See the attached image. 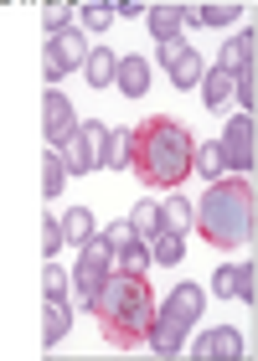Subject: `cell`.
Returning a JSON list of instances; mask_svg holds the SVG:
<instances>
[{"instance_id": "obj_1", "label": "cell", "mask_w": 258, "mask_h": 361, "mask_svg": "<svg viewBox=\"0 0 258 361\" xmlns=\"http://www.w3.org/2000/svg\"><path fill=\"white\" fill-rule=\"evenodd\" d=\"M191 217H202L197 227L222 248L248 243L253 238V180H217L202 196V207H191Z\"/></svg>"}, {"instance_id": "obj_2", "label": "cell", "mask_w": 258, "mask_h": 361, "mask_svg": "<svg viewBox=\"0 0 258 361\" xmlns=\"http://www.w3.org/2000/svg\"><path fill=\"white\" fill-rule=\"evenodd\" d=\"M104 315L109 325V336H145L150 331V320H155V300H150V289H145V279L140 274H109L104 279V289H99V305H93Z\"/></svg>"}, {"instance_id": "obj_3", "label": "cell", "mask_w": 258, "mask_h": 361, "mask_svg": "<svg viewBox=\"0 0 258 361\" xmlns=\"http://www.w3.org/2000/svg\"><path fill=\"white\" fill-rule=\"evenodd\" d=\"M135 140H140L135 160H140V171L150 176V180H160V186H176V180H186V171H191V135H186L181 124L150 119Z\"/></svg>"}, {"instance_id": "obj_4", "label": "cell", "mask_w": 258, "mask_h": 361, "mask_svg": "<svg viewBox=\"0 0 258 361\" xmlns=\"http://www.w3.org/2000/svg\"><path fill=\"white\" fill-rule=\"evenodd\" d=\"M197 320H202V289H197V284L171 289V300L160 305V315L150 320V351H155V356L186 351V331H191Z\"/></svg>"}, {"instance_id": "obj_5", "label": "cell", "mask_w": 258, "mask_h": 361, "mask_svg": "<svg viewBox=\"0 0 258 361\" xmlns=\"http://www.w3.org/2000/svg\"><path fill=\"white\" fill-rule=\"evenodd\" d=\"M114 274V258H109V243L93 233L83 248H78V269H73V289H78V305H99V289H104V279Z\"/></svg>"}, {"instance_id": "obj_6", "label": "cell", "mask_w": 258, "mask_h": 361, "mask_svg": "<svg viewBox=\"0 0 258 361\" xmlns=\"http://www.w3.org/2000/svg\"><path fill=\"white\" fill-rule=\"evenodd\" d=\"M42 289H47V331L42 346H57L62 336L73 331V305H68V274L57 264H42Z\"/></svg>"}, {"instance_id": "obj_7", "label": "cell", "mask_w": 258, "mask_h": 361, "mask_svg": "<svg viewBox=\"0 0 258 361\" xmlns=\"http://www.w3.org/2000/svg\"><path fill=\"white\" fill-rule=\"evenodd\" d=\"M104 140H109V124H99V119H83L73 129V140L62 145V160H68V176H83V171H93L104 160Z\"/></svg>"}, {"instance_id": "obj_8", "label": "cell", "mask_w": 258, "mask_h": 361, "mask_svg": "<svg viewBox=\"0 0 258 361\" xmlns=\"http://www.w3.org/2000/svg\"><path fill=\"white\" fill-rule=\"evenodd\" d=\"M253 140H258L253 114H238V119L228 124V135H222V145H217L222 166H228V171H238V176H253Z\"/></svg>"}, {"instance_id": "obj_9", "label": "cell", "mask_w": 258, "mask_h": 361, "mask_svg": "<svg viewBox=\"0 0 258 361\" xmlns=\"http://www.w3.org/2000/svg\"><path fill=\"white\" fill-rule=\"evenodd\" d=\"M83 57H88V47H83V31L68 26V31H52V42H47V78H68L83 68Z\"/></svg>"}, {"instance_id": "obj_10", "label": "cell", "mask_w": 258, "mask_h": 361, "mask_svg": "<svg viewBox=\"0 0 258 361\" xmlns=\"http://www.w3.org/2000/svg\"><path fill=\"white\" fill-rule=\"evenodd\" d=\"M104 243H109L114 269H129V274L150 269V248H145V238H135V227H129V222H114V227L104 233Z\"/></svg>"}, {"instance_id": "obj_11", "label": "cell", "mask_w": 258, "mask_h": 361, "mask_svg": "<svg viewBox=\"0 0 258 361\" xmlns=\"http://www.w3.org/2000/svg\"><path fill=\"white\" fill-rule=\"evenodd\" d=\"M212 294H217V300L253 305V300H258V279H253V264H222V269L212 274Z\"/></svg>"}, {"instance_id": "obj_12", "label": "cell", "mask_w": 258, "mask_h": 361, "mask_svg": "<svg viewBox=\"0 0 258 361\" xmlns=\"http://www.w3.org/2000/svg\"><path fill=\"white\" fill-rule=\"evenodd\" d=\"M160 57H166V73H171L176 88H197V83H202V52H191L181 37L160 47Z\"/></svg>"}, {"instance_id": "obj_13", "label": "cell", "mask_w": 258, "mask_h": 361, "mask_svg": "<svg viewBox=\"0 0 258 361\" xmlns=\"http://www.w3.org/2000/svg\"><path fill=\"white\" fill-rule=\"evenodd\" d=\"M42 114H47V145L52 150H62V145L73 140V129H78V114H73V104H68V93H47L42 98Z\"/></svg>"}, {"instance_id": "obj_14", "label": "cell", "mask_w": 258, "mask_h": 361, "mask_svg": "<svg viewBox=\"0 0 258 361\" xmlns=\"http://www.w3.org/2000/svg\"><path fill=\"white\" fill-rule=\"evenodd\" d=\"M191 356H202V361H243V336H238L233 325L202 331V336H197V346H191Z\"/></svg>"}, {"instance_id": "obj_15", "label": "cell", "mask_w": 258, "mask_h": 361, "mask_svg": "<svg viewBox=\"0 0 258 361\" xmlns=\"http://www.w3.org/2000/svg\"><path fill=\"white\" fill-rule=\"evenodd\" d=\"M114 83L124 88V98H145V88H150V62L145 57H119V73H114Z\"/></svg>"}, {"instance_id": "obj_16", "label": "cell", "mask_w": 258, "mask_h": 361, "mask_svg": "<svg viewBox=\"0 0 258 361\" xmlns=\"http://www.w3.org/2000/svg\"><path fill=\"white\" fill-rule=\"evenodd\" d=\"M83 73H88L93 88H109V83H114V73H119V52H109V47H93V52L83 57Z\"/></svg>"}, {"instance_id": "obj_17", "label": "cell", "mask_w": 258, "mask_h": 361, "mask_svg": "<svg viewBox=\"0 0 258 361\" xmlns=\"http://www.w3.org/2000/svg\"><path fill=\"white\" fill-rule=\"evenodd\" d=\"M129 160H135V135H129V129H109L104 160H99V166H104V171H124Z\"/></svg>"}, {"instance_id": "obj_18", "label": "cell", "mask_w": 258, "mask_h": 361, "mask_svg": "<svg viewBox=\"0 0 258 361\" xmlns=\"http://www.w3.org/2000/svg\"><path fill=\"white\" fill-rule=\"evenodd\" d=\"M253 52H258V42H253V31H248V37H233L228 47H222V62H217V68L222 73H243V68H253Z\"/></svg>"}, {"instance_id": "obj_19", "label": "cell", "mask_w": 258, "mask_h": 361, "mask_svg": "<svg viewBox=\"0 0 258 361\" xmlns=\"http://www.w3.org/2000/svg\"><path fill=\"white\" fill-rule=\"evenodd\" d=\"M233 88H238V78H233V73H222V68L202 73V104H207V109L228 104V98H233Z\"/></svg>"}, {"instance_id": "obj_20", "label": "cell", "mask_w": 258, "mask_h": 361, "mask_svg": "<svg viewBox=\"0 0 258 361\" xmlns=\"http://www.w3.org/2000/svg\"><path fill=\"white\" fill-rule=\"evenodd\" d=\"M57 222H62V243H73V248H83L93 238V212L88 207H73L68 217H57Z\"/></svg>"}, {"instance_id": "obj_21", "label": "cell", "mask_w": 258, "mask_h": 361, "mask_svg": "<svg viewBox=\"0 0 258 361\" xmlns=\"http://www.w3.org/2000/svg\"><path fill=\"white\" fill-rule=\"evenodd\" d=\"M233 16H243V6H181V21H191V26H228Z\"/></svg>"}, {"instance_id": "obj_22", "label": "cell", "mask_w": 258, "mask_h": 361, "mask_svg": "<svg viewBox=\"0 0 258 361\" xmlns=\"http://www.w3.org/2000/svg\"><path fill=\"white\" fill-rule=\"evenodd\" d=\"M186 21H181V6H150V31H155V42L166 47V42H176V31H181Z\"/></svg>"}, {"instance_id": "obj_23", "label": "cell", "mask_w": 258, "mask_h": 361, "mask_svg": "<svg viewBox=\"0 0 258 361\" xmlns=\"http://www.w3.org/2000/svg\"><path fill=\"white\" fill-rule=\"evenodd\" d=\"M62 186H68V160H62V150H47V160H42V196H62Z\"/></svg>"}, {"instance_id": "obj_24", "label": "cell", "mask_w": 258, "mask_h": 361, "mask_svg": "<svg viewBox=\"0 0 258 361\" xmlns=\"http://www.w3.org/2000/svg\"><path fill=\"white\" fill-rule=\"evenodd\" d=\"M129 227H135V238H155V233H166V217H160L155 202H140L129 212Z\"/></svg>"}, {"instance_id": "obj_25", "label": "cell", "mask_w": 258, "mask_h": 361, "mask_svg": "<svg viewBox=\"0 0 258 361\" xmlns=\"http://www.w3.org/2000/svg\"><path fill=\"white\" fill-rule=\"evenodd\" d=\"M181 253H186L181 233H155L150 238V264H181Z\"/></svg>"}, {"instance_id": "obj_26", "label": "cell", "mask_w": 258, "mask_h": 361, "mask_svg": "<svg viewBox=\"0 0 258 361\" xmlns=\"http://www.w3.org/2000/svg\"><path fill=\"white\" fill-rule=\"evenodd\" d=\"M160 217H166V233H181V238H186V227H191V202H186V196H171V202L160 207Z\"/></svg>"}, {"instance_id": "obj_27", "label": "cell", "mask_w": 258, "mask_h": 361, "mask_svg": "<svg viewBox=\"0 0 258 361\" xmlns=\"http://www.w3.org/2000/svg\"><path fill=\"white\" fill-rule=\"evenodd\" d=\"M191 166H197V176H202V180H217V171H222L217 145H197V150H191Z\"/></svg>"}, {"instance_id": "obj_28", "label": "cell", "mask_w": 258, "mask_h": 361, "mask_svg": "<svg viewBox=\"0 0 258 361\" xmlns=\"http://www.w3.org/2000/svg\"><path fill=\"white\" fill-rule=\"evenodd\" d=\"M73 16H83V26H88V31H104L109 21H114V6H104V0H88V6H78Z\"/></svg>"}, {"instance_id": "obj_29", "label": "cell", "mask_w": 258, "mask_h": 361, "mask_svg": "<svg viewBox=\"0 0 258 361\" xmlns=\"http://www.w3.org/2000/svg\"><path fill=\"white\" fill-rule=\"evenodd\" d=\"M78 6H68V0H52V6H42V21H47V31H68V16H73Z\"/></svg>"}, {"instance_id": "obj_30", "label": "cell", "mask_w": 258, "mask_h": 361, "mask_svg": "<svg viewBox=\"0 0 258 361\" xmlns=\"http://www.w3.org/2000/svg\"><path fill=\"white\" fill-rule=\"evenodd\" d=\"M62 248V222L57 217H42V258H52Z\"/></svg>"}]
</instances>
